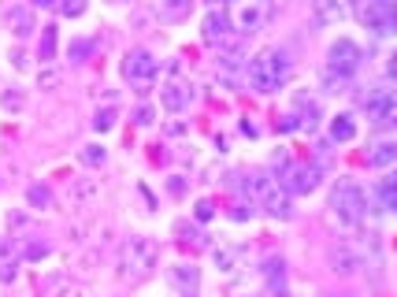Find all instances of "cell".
Masks as SVG:
<instances>
[{
  "mask_svg": "<svg viewBox=\"0 0 397 297\" xmlns=\"http://www.w3.org/2000/svg\"><path fill=\"white\" fill-rule=\"evenodd\" d=\"M286 74H290V64H286V56L275 52V49H263L245 64V78L256 93H275V89L286 82Z\"/></svg>",
  "mask_w": 397,
  "mask_h": 297,
  "instance_id": "1",
  "label": "cell"
},
{
  "mask_svg": "<svg viewBox=\"0 0 397 297\" xmlns=\"http://www.w3.org/2000/svg\"><path fill=\"white\" fill-rule=\"evenodd\" d=\"M156 257H160V249H156L153 238L130 234L126 242H123V249H119V275L123 279H145V275H153Z\"/></svg>",
  "mask_w": 397,
  "mask_h": 297,
  "instance_id": "2",
  "label": "cell"
},
{
  "mask_svg": "<svg viewBox=\"0 0 397 297\" xmlns=\"http://www.w3.org/2000/svg\"><path fill=\"white\" fill-rule=\"evenodd\" d=\"M331 208H334V216L345 223V227H357V223L367 216V197H364V190L352 182V178H338V186L331 193Z\"/></svg>",
  "mask_w": 397,
  "mask_h": 297,
  "instance_id": "3",
  "label": "cell"
},
{
  "mask_svg": "<svg viewBox=\"0 0 397 297\" xmlns=\"http://www.w3.org/2000/svg\"><path fill=\"white\" fill-rule=\"evenodd\" d=\"M271 15V4L268 0H230V30H238V34H256V30H263V23H268Z\"/></svg>",
  "mask_w": 397,
  "mask_h": 297,
  "instance_id": "4",
  "label": "cell"
},
{
  "mask_svg": "<svg viewBox=\"0 0 397 297\" xmlns=\"http://www.w3.org/2000/svg\"><path fill=\"white\" fill-rule=\"evenodd\" d=\"M156 74H160V64L145 49L126 52V59H123V78L130 82L134 93H149V89L156 86Z\"/></svg>",
  "mask_w": 397,
  "mask_h": 297,
  "instance_id": "5",
  "label": "cell"
},
{
  "mask_svg": "<svg viewBox=\"0 0 397 297\" xmlns=\"http://www.w3.org/2000/svg\"><path fill=\"white\" fill-rule=\"evenodd\" d=\"M360 64H364V49L357 41H349V37H338L334 45H331V52H327V71L331 74H338V78H352V74L360 71Z\"/></svg>",
  "mask_w": 397,
  "mask_h": 297,
  "instance_id": "6",
  "label": "cell"
},
{
  "mask_svg": "<svg viewBox=\"0 0 397 297\" xmlns=\"http://www.w3.org/2000/svg\"><path fill=\"white\" fill-rule=\"evenodd\" d=\"M319 186V168L316 163H286L278 171V190L283 193H312Z\"/></svg>",
  "mask_w": 397,
  "mask_h": 297,
  "instance_id": "7",
  "label": "cell"
},
{
  "mask_svg": "<svg viewBox=\"0 0 397 297\" xmlns=\"http://www.w3.org/2000/svg\"><path fill=\"white\" fill-rule=\"evenodd\" d=\"M357 19L379 37L393 34V8L382 4V0H357Z\"/></svg>",
  "mask_w": 397,
  "mask_h": 297,
  "instance_id": "8",
  "label": "cell"
},
{
  "mask_svg": "<svg viewBox=\"0 0 397 297\" xmlns=\"http://www.w3.org/2000/svg\"><path fill=\"white\" fill-rule=\"evenodd\" d=\"M360 104H364V112H367V119H372V123H379V127H390V123H393L397 104H393V89H390V86H375Z\"/></svg>",
  "mask_w": 397,
  "mask_h": 297,
  "instance_id": "9",
  "label": "cell"
},
{
  "mask_svg": "<svg viewBox=\"0 0 397 297\" xmlns=\"http://www.w3.org/2000/svg\"><path fill=\"white\" fill-rule=\"evenodd\" d=\"M204 45L223 52L227 45H234V30H230V19L227 11H208L204 15Z\"/></svg>",
  "mask_w": 397,
  "mask_h": 297,
  "instance_id": "10",
  "label": "cell"
},
{
  "mask_svg": "<svg viewBox=\"0 0 397 297\" xmlns=\"http://www.w3.org/2000/svg\"><path fill=\"white\" fill-rule=\"evenodd\" d=\"M167 282L182 297H197V290H201V272H197L194 264H174V267H167Z\"/></svg>",
  "mask_w": 397,
  "mask_h": 297,
  "instance_id": "11",
  "label": "cell"
},
{
  "mask_svg": "<svg viewBox=\"0 0 397 297\" xmlns=\"http://www.w3.org/2000/svg\"><path fill=\"white\" fill-rule=\"evenodd\" d=\"M349 15V0H312V23L316 26H338Z\"/></svg>",
  "mask_w": 397,
  "mask_h": 297,
  "instance_id": "12",
  "label": "cell"
},
{
  "mask_svg": "<svg viewBox=\"0 0 397 297\" xmlns=\"http://www.w3.org/2000/svg\"><path fill=\"white\" fill-rule=\"evenodd\" d=\"M331 264H334V272H338V275H357L360 267H364V252H360V249H352L349 242H342V245H334Z\"/></svg>",
  "mask_w": 397,
  "mask_h": 297,
  "instance_id": "13",
  "label": "cell"
},
{
  "mask_svg": "<svg viewBox=\"0 0 397 297\" xmlns=\"http://www.w3.org/2000/svg\"><path fill=\"white\" fill-rule=\"evenodd\" d=\"M194 11V0H153V15L160 23H182Z\"/></svg>",
  "mask_w": 397,
  "mask_h": 297,
  "instance_id": "14",
  "label": "cell"
},
{
  "mask_svg": "<svg viewBox=\"0 0 397 297\" xmlns=\"http://www.w3.org/2000/svg\"><path fill=\"white\" fill-rule=\"evenodd\" d=\"M19 249H16V242L11 238H0V282H16V275H19Z\"/></svg>",
  "mask_w": 397,
  "mask_h": 297,
  "instance_id": "15",
  "label": "cell"
},
{
  "mask_svg": "<svg viewBox=\"0 0 397 297\" xmlns=\"http://www.w3.org/2000/svg\"><path fill=\"white\" fill-rule=\"evenodd\" d=\"M160 100H164L167 112H182L189 100H194V89H186L182 82H167L164 89H160Z\"/></svg>",
  "mask_w": 397,
  "mask_h": 297,
  "instance_id": "16",
  "label": "cell"
},
{
  "mask_svg": "<svg viewBox=\"0 0 397 297\" xmlns=\"http://www.w3.org/2000/svg\"><path fill=\"white\" fill-rule=\"evenodd\" d=\"M293 104H297V123H301V130H316L319 127V100L316 97H308V93H297L293 97Z\"/></svg>",
  "mask_w": 397,
  "mask_h": 297,
  "instance_id": "17",
  "label": "cell"
},
{
  "mask_svg": "<svg viewBox=\"0 0 397 297\" xmlns=\"http://www.w3.org/2000/svg\"><path fill=\"white\" fill-rule=\"evenodd\" d=\"M260 208H263V212H268L271 219H290V216H293V208H290V193H283L278 186L260 201Z\"/></svg>",
  "mask_w": 397,
  "mask_h": 297,
  "instance_id": "18",
  "label": "cell"
},
{
  "mask_svg": "<svg viewBox=\"0 0 397 297\" xmlns=\"http://www.w3.org/2000/svg\"><path fill=\"white\" fill-rule=\"evenodd\" d=\"M8 23H11V30H16V37H30L34 30H37L30 8H11V11H8Z\"/></svg>",
  "mask_w": 397,
  "mask_h": 297,
  "instance_id": "19",
  "label": "cell"
},
{
  "mask_svg": "<svg viewBox=\"0 0 397 297\" xmlns=\"http://www.w3.org/2000/svg\"><path fill=\"white\" fill-rule=\"evenodd\" d=\"M393 160H397V141H390V138H382L372 153H367V163H372V168H390Z\"/></svg>",
  "mask_w": 397,
  "mask_h": 297,
  "instance_id": "20",
  "label": "cell"
},
{
  "mask_svg": "<svg viewBox=\"0 0 397 297\" xmlns=\"http://www.w3.org/2000/svg\"><path fill=\"white\" fill-rule=\"evenodd\" d=\"M375 197H379V212H393V204H397V190H393V178H379L375 182Z\"/></svg>",
  "mask_w": 397,
  "mask_h": 297,
  "instance_id": "21",
  "label": "cell"
},
{
  "mask_svg": "<svg viewBox=\"0 0 397 297\" xmlns=\"http://www.w3.org/2000/svg\"><path fill=\"white\" fill-rule=\"evenodd\" d=\"M331 138L334 141H352L357 138V123H352V115H338L331 123Z\"/></svg>",
  "mask_w": 397,
  "mask_h": 297,
  "instance_id": "22",
  "label": "cell"
},
{
  "mask_svg": "<svg viewBox=\"0 0 397 297\" xmlns=\"http://www.w3.org/2000/svg\"><path fill=\"white\" fill-rule=\"evenodd\" d=\"M52 56H56V26H45L41 30V45H37V59L41 64H49Z\"/></svg>",
  "mask_w": 397,
  "mask_h": 297,
  "instance_id": "23",
  "label": "cell"
},
{
  "mask_svg": "<svg viewBox=\"0 0 397 297\" xmlns=\"http://www.w3.org/2000/svg\"><path fill=\"white\" fill-rule=\"evenodd\" d=\"M242 260V249H215V264H219V272H234Z\"/></svg>",
  "mask_w": 397,
  "mask_h": 297,
  "instance_id": "24",
  "label": "cell"
},
{
  "mask_svg": "<svg viewBox=\"0 0 397 297\" xmlns=\"http://www.w3.org/2000/svg\"><path fill=\"white\" fill-rule=\"evenodd\" d=\"M26 201H30L34 208H52V190L49 186H30L26 190Z\"/></svg>",
  "mask_w": 397,
  "mask_h": 297,
  "instance_id": "25",
  "label": "cell"
},
{
  "mask_svg": "<svg viewBox=\"0 0 397 297\" xmlns=\"http://www.w3.org/2000/svg\"><path fill=\"white\" fill-rule=\"evenodd\" d=\"M78 156H82V163H90V168H100L108 153H105L100 145H82V153H78Z\"/></svg>",
  "mask_w": 397,
  "mask_h": 297,
  "instance_id": "26",
  "label": "cell"
},
{
  "mask_svg": "<svg viewBox=\"0 0 397 297\" xmlns=\"http://www.w3.org/2000/svg\"><path fill=\"white\" fill-rule=\"evenodd\" d=\"M60 78H64V74L56 71V67H45V71L37 74V86L41 89H56V86H60Z\"/></svg>",
  "mask_w": 397,
  "mask_h": 297,
  "instance_id": "27",
  "label": "cell"
},
{
  "mask_svg": "<svg viewBox=\"0 0 397 297\" xmlns=\"http://www.w3.org/2000/svg\"><path fill=\"white\" fill-rule=\"evenodd\" d=\"M93 52V41H71V64H82Z\"/></svg>",
  "mask_w": 397,
  "mask_h": 297,
  "instance_id": "28",
  "label": "cell"
},
{
  "mask_svg": "<svg viewBox=\"0 0 397 297\" xmlns=\"http://www.w3.org/2000/svg\"><path fill=\"white\" fill-rule=\"evenodd\" d=\"M93 127H97V130H112V127H115V108H100L97 119H93Z\"/></svg>",
  "mask_w": 397,
  "mask_h": 297,
  "instance_id": "29",
  "label": "cell"
},
{
  "mask_svg": "<svg viewBox=\"0 0 397 297\" xmlns=\"http://www.w3.org/2000/svg\"><path fill=\"white\" fill-rule=\"evenodd\" d=\"M60 11L67 15V19H78V15L85 11V0H60Z\"/></svg>",
  "mask_w": 397,
  "mask_h": 297,
  "instance_id": "30",
  "label": "cell"
},
{
  "mask_svg": "<svg viewBox=\"0 0 397 297\" xmlns=\"http://www.w3.org/2000/svg\"><path fill=\"white\" fill-rule=\"evenodd\" d=\"M323 86H327V93H342V89H345L349 82H345V78H338V74H331V71H327V74H323Z\"/></svg>",
  "mask_w": 397,
  "mask_h": 297,
  "instance_id": "31",
  "label": "cell"
},
{
  "mask_svg": "<svg viewBox=\"0 0 397 297\" xmlns=\"http://www.w3.org/2000/svg\"><path fill=\"white\" fill-rule=\"evenodd\" d=\"M23 257H26V260H41V257H49V242H34V245H26Z\"/></svg>",
  "mask_w": 397,
  "mask_h": 297,
  "instance_id": "32",
  "label": "cell"
},
{
  "mask_svg": "<svg viewBox=\"0 0 397 297\" xmlns=\"http://www.w3.org/2000/svg\"><path fill=\"white\" fill-rule=\"evenodd\" d=\"M194 216H197L201 223H208V219L215 216V204H212V201H197V208H194Z\"/></svg>",
  "mask_w": 397,
  "mask_h": 297,
  "instance_id": "33",
  "label": "cell"
},
{
  "mask_svg": "<svg viewBox=\"0 0 397 297\" xmlns=\"http://www.w3.org/2000/svg\"><path fill=\"white\" fill-rule=\"evenodd\" d=\"M230 216H234V219H249V216H253V201H234Z\"/></svg>",
  "mask_w": 397,
  "mask_h": 297,
  "instance_id": "34",
  "label": "cell"
},
{
  "mask_svg": "<svg viewBox=\"0 0 397 297\" xmlns=\"http://www.w3.org/2000/svg\"><path fill=\"white\" fill-rule=\"evenodd\" d=\"M0 104H4L8 112H19L26 100H23V93H4V97H0Z\"/></svg>",
  "mask_w": 397,
  "mask_h": 297,
  "instance_id": "35",
  "label": "cell"
},
{
  "mask_svg": "<svg viewBox=\"0 0 397 297\" xmlns=\"http://www.w3.org/2000/svg\"><path fill=\"white\" fill-rule=\"evenodd\" d=\"M268 297H290V290L283 286V279H278V282L271 279V282H268Z\"/></svg>",
  "mask_w": 397,
  "mask_h": 297,
  "instance_id": "36",
  "label": "cell"
},
{
  "mask_svg": "<svg viewBox=\"0 0 397 297\" xmlns=\"http://www.w3.org/2000/svg\"><path fill=\"white\" fill-rule=\"evenodd\" d=\"M153 115H156V112L149 108V104H145V108H138V119H134V123H138V127H149V123H153Z\"/></svg>",
  "mask_w": 397,
  "mask_h": 297,
  "instance_id": "37",
  "label": "cell"
},
{
  "mask_svg": "<svg viewBox=\"0 0 397 297\" xmlns=\"http://www.w3.org/2000/svg\"><path fill=\"white\" fill-rule=\"evenodd\" d=\"M278 130H301L297 115H283V119H278Z\"/></svg>",
  "mask_w": 397,
  "mask_h": 297,
  "instance_id": "38",
  "label": "cell"
},
{
  "mask_svg": "<svg viewBox=\"0 0 397 297\" xmlns=\"http://www.w3.org/2000/svg\"><path fill=\"white\" fill-rule=\"evenodd\" d=\"M56 0H34V8H52Z\"/></svg>",
  "mask_w": 397,
  "mask_h": 297,
  "instance_id": "39",
  "label": "cell"
},
{
  "mask_svg": "<svg viewBox=\"0 0 397 297\" xmlns=\"http://www.w3.org/2000/svg\"><path fill=\"white\" fill-rule=\"evenodd\" d=\"M108 4H130V0H108Z\"/></svg>",
  "mask_w": 397,
  "mask_h": 297,
  "instance_id": "40",
  "label": "cell"
},
{
  "mask_svg": "<svg viewBox=\"0 0 397 297\" xmlns=\"http://www.w3.org/2000/svg\"><path fill=\"white\" fill-rule=\"evenodd\" d=\"M382 4H390V8H393V0H382Z\"/></svg>",
  "mask_w": 397,
  "mask_h": 297,
  "instance_id": "41",
  "label": "cell"
}]
</instances>
